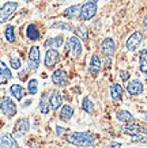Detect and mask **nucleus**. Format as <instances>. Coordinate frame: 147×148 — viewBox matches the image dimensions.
I'll return each mask as SVG.
<instances>
[{"mask_svg":"<svg viewBox=\"0 0 147 148\" xmlns=\"http://www.w3.org/2000/svg\"><path fill=\"white\" fill-rule=\"evenodd\" d=\"M67 141L74 145L91 147L95 144V136L90 132H72L67 136Z\"/></svg>","mask_w":147,"mask_h":148,"instance_id":"1","label":"nucleus"},{"mask_svg":"<svg viewBox=\"0 0 147 148\" xmlns=\"http://www.w3.org/2000/svg\"><path fill=\"white\" fill-rule=\"evenodd\" d=\"M17 10H18L17 1H7L6 4H3V7H0V23L7 22Z\"/></svg>","mask_w":147,"mask_h":148,"instance_id":"2","label":"nucleus"},{"mask_svg":"<svg viewBox=\"0 0 147 148\" xmlns=\"http://www.w3.org/2000/svg\"><path fill=\"white\" fill-rule=\"evenodd\" d=\"M41 61V52L37 45H33L29 50V57H27V67L30 69H37L40 67Z\"/></svg>","mask_w":147,"mask_h":148,"instance_id":"3","label":"nucleus"},{"mask_svg":"<svg viewBox=\"0 0 147 148\" xmlns=\"http://www.w3.org/2000/svg\"><path fill=\"white\" fill-rule=\"evenodd\" d=\"M97 14V5L95 3H85L83 5H80V11H79V19L80 21H89L91 19Z\"/></svg>","mask_w":147,"mask_h":148,"instance_id":"4","label":"nucleus"},{"mask_svg":"<svg viewBox=\"0 0 147 148\" xmlns=\"http://www.w3.org/2000/svg\"><path fill=\"white\" fill-rule=\"evenodd\" d=\"M0 110L7 117H12L17 114V105L10 97H4L0 102Z\"/></svg>","mask_w":147,"mask_h":148,"instance_id":"5","label":"nucleus"},{"mask_svg":"<svg viewBox=\"0 0 147 148\" xmlns=\"http://www.w3.org/2000/svg\"><path fill=\"white\" fill-rule=\"evenodd\" d=\"M143 40H144V37H143V34L140 32L132 33V34L128 37L127 42H125V48H127V50H129V52H134V50L138 49L139 45H142Z\"/></svg>","mask_w":147,"mask_h":148,"instance_id":"6","label":"nucleus"},{"mask_svg":"<svg viewBox=\"0 0 147 148\" xmlns=\"http://www.w3.org/2000/svg\"><path fill=\"white\" fill-rule=\"evenodd\" d=\"M30 129V122L27 118H21L17 121L15 126H14V136L15 137H23Z\"/></svg>","mask_w":147,"mask_h":148,"instance_id":"7","label":"nucleus"},{"mask_svg":"<svg viewBox=\"0 0 147 148\" xmlns=\"http://www.w3.org/2000/svg\"><path fill=\"white\" fill-rule=\"evenodd\" d=\"M67 49H70L72 52V56H75V57H79L80 54H82V42L78 37H70L68 38V42H67Z\"/></svg>","mask_w":147,"mask_h":148,"instance_id":"8","label":"nucleus"},{"mask_svg":"<svg viewBox=\"0 0 147 148\" xmlns=\"http://www.w3.org/2000/svg\"><path fill=\"white\" fill-rule=\"evenodd\" d=\"M59 60H60V54L56 49H48L46 50V53H45V67L46 68H52L55 67L56 64L59 63Z\"/></svg>","mask_w":147,"mask_h":148,"instance_id":"9","label":"nucleus"},{"mask_svg":"<svg viewBox=\"0 0 147 148\" xmlns=\"http://www.w3.org/2000/svg\"><path fill=\"white\" fill-rule=\"evenodd\" d=\"M67 72L64 71L63 68H59L56 71L52 73V82H53L57 86V87H64V86L67 84Z\"/></svg>","mask_w":147,"mask_h":148,"instance_id":"10","label":"nucleus"},{"mask_svg":"<svg viewBox=\"0 0 147 148\" xmlns=\"http://www.w3.org/2000/svg\"><path fill=\"white\" fill-rule=\"evenodd\" d=\"M0 148H19V145L11 133H3L0 135Z\"/></svg>","mask_w":147,"mask_h":148,"instance_id":"11","label":"nucleus"},{"mask_svg":"<svg viewBox=\"0 0 147 148\" xmlns=\"http://www.w3.org/2000/svg\"><path fill=\"white\" fill-rule=\"evenodd\" d=\"M101 50H102V53L108 57H110L115 54V50H116V44H115V41L112 40V38H105L102 41V45H101Z\"/></svg>","mask_w":147,"mask_h":148,"instance_id":"12","label":"nucleus"},{"mask_svg":"<svg viewBox=\"0 0 147 148\" xmlns=\"http://www.w3.org/2000/svg\"><path fill=\"white\" fill-rule=\"evenodd\" d=\"M127 91H128V94H131V95H140L143 92L142 82L138 80V79H134V80L128 82V84H127Z\"/></svg>","mask_w":147,"mask_h":148,"instance_id":"13","label":"nucleus"},{"mask_svg":"<svg viewBox=\"0 0 147 148\" xmlns=\"http://www.w3.org/2000/svg\"><path fill=\"white\" fill-rule=\"evenodd\" d=\"M61 102H63V95L61 92L59 91H53L50 97H49V106L52 110H57L60 106H61Z\"/></svg>","mask_w":147,"mask_h":148,"instance_id":"14","label":"nucleus"},{"mask_svg":"<svg viewBox=\"0 0 147 148\" xmlns=\"http://www.w3.org/2000/svg\"><path fill=\"white\" fill-rule=\"evenodd\" d=\"M10 79H12V73L7 65L0 60V84H6Z\"/></svg>","mask_w":147,"mask_h":148,"instance_id":"15","label":"nucleus"},{"mask_svg":"<svg viewBox=\"0 0 147 148\" xmlns=\"http://www.w3.org/2000/svg\"><path fill=\"white\" fill-rule=\"evenodd\" d=\"M26 36L29 40L31 41H38L40 40V30H38V27L36 26V25H33V23H30L29 26L26 27Z\"/></svg>","mask_w":147,"mask_h":148,"instance_id":"16","label":"nucleus"},{"mask_svg":"<svg viewBox=\"0 0 147 148\" xmlns=\"http://www.w3.org/2000/svg\"><path fill=\"white\" fill-rule=\"evenodd\" d=\"M64 42V37L63 36H57V37H52L49 40L45 41V46L46 48H50V49H56V48H60Z\"/></svg>","mask_w":147,"mask_h":148,"instance_id":"17","label":"nucleus"},{"mask_svg":"<svg viewBox=\"0 0 147 148\" xmlns=\"http://www.w3.org/2000/svg\"><path fill=\"white\" fill-rule=\"evenodd\" d=\"M74 116V109L70 106V105H64L61 106V110H60V120L61 121L68 122Z\"/></svg>","mask_w":147,"mask_h":148,"instance_id":"18","label":"nucleus"},{"mask_svg":"<svg viewBox=\"0 0 147 148\" xmlns=\"http://www.w3.org/2000/svg\"><path fill=\"white\" fill-rule=\"evenodd\" d=\"M116 118L119 121L124 122V124H131L134 122V116L128 112V110H119L116 113Z\"/></svg>","mask_w":147,"mask_h":148,"instance_id":"19","label":"nucleus"},{"mask_svg":"<svg viewBox=\"0 0 147 148\" xmlns=\"http://www.w3.org/2000/svg\"><path fill=\"white\" fill-rule=\"evenodd\" d=\"M121 130H123L124 133H127V135H132V136H136V135H139V133H142V128L139 125H135L134 122L124 125L121 128Z\"/></svg>","mask_w":147,"mask_h":148,"instance_id":"20","label":"nucleus"},{"mask_svg":"<svg viewBox=\"0 0 147 148\" xmlns=\"http://www.w3.org/2000/svg\"><path fill=\"white\" fill-rule=\"evenodd\" d=\"M123 92H124V88H123L119 83L112 84V87H110V97H112V99H115V101H120V99L123 98Z\"/></svg>","mask_w":147,"mask_h":148,"instance_id":"21","label":"nucleus"},{"mask_svg":"<svg viewBox=\"0 0 147 148\" xmlns=\"http://www.w3.org/2000/svg\"><path fill=\"white\" fill-rule=\"evenodd\" d=\"M89 69L93 75H97L98 71L101 69V60L98 56H91V60H90V65H89Z\"/></svg>","mask_w":147,"mask_h":148,"instance_id":"22","label":"nucleus"},{"mask_svg":"<svg viewBox=\"0 0 147 148\" xmlns=\"http://www.w3.org/2000/svg\"><path fill=\"white\" fill-rule=\"evenodd\" d=\"M10 92H11V95H12L15 99H18V101H21V99L23 98V95H25V90H23L22 86L19 84H12L11 87H10Z\"/></svg>","mask_w":147,"mask_h":148,"instance_id":"23","label":"nucleus"},{"mask_svg":"<svg viewBox=\"0 0 147 148\" xmlns=\"http://www.w3.org/2000/svg\"><path fill=\"white\" fill-rule=\"evenodd\" d=\"M139 63H140V71L147 75V49H143L139 54Z\"/></svg>","mask_w":147,"mask_h":148,"instance_id":"24","label":"nucleus"},{"mask_svg":"<svg viewBox=\"0 0 147 148\" xmlns=\"http://www.w3.org/2000/svg\"><path fill=\"white\" fill-rule=\"evenodd\" d=\"M79 11H80V5H72V7H68L63 12V15L68 19H72V18H75L76 15H79Z\"/></svg>","mask_w":147,"mask_h":148,"instance_id":"25","label":"nucleus"},{"mask_svg":"<svg viewBox=\"0 0 147 148\" xmlns=\"http://www.w3.org/2000/svg\"><path fill=\"white\" fill-rule=\"evenodd\" d=\"M37 91H38V80H37L36 77H33L30 80L27 82V92L31 95L37 94Z\"/></svg>","mask_w":147,"mask_h":148,"instance_id":"26","label":"nucleus"},{"mask_svg":"<svg viewBox=\"0 0 147 148\" xmlns=\"http://www.w3.org/2000/svg\"><path fill=\"white\" fill-rule=\"evenodd\" d=\"M38 108H40V110H41V113H42V114H48V113H49L50 106H49V99L46 98V95H42V98H41V101H40Z\"/></svg>","mask_w":147,"mask_h":148,"instance_id":"27","label":"nucleus"},{"mask_svg":"<svg viewBox=\"0 0 147 148\" xmlns=\"http://www.w3.org/2000/svg\"><path fill=\"white\" fill-rule=\"evenodd\" d=\"M82 108H83V110H85L86 113H93L94 112V103L91 102V99L90 98H83V101H82Z\"/></svg>","mask_w":147,"mask_h":148,"instance_id":"28","label":"nucleus"},{"mask_svg":"<svg viewBox=\"0 0 147 148\" xmlns=\"http://www.w3.org/2000/svg\"><path fill=\"white\" fill-rule=\"evenodd\" d=\"M4 37H6V40L8 41V42H14V41H15V30H14V26L8 25V26L6 27Z\"/></svg>","mask_w":147,"mask_h":148,"instance_id":"29","label":"nucleus"},{"mask_svg":"<svg viewBox=\"0 0 147 148\" xmlns=\"http://www.w3.org/2000/svg\"><path fill=\"white\" fill-rule=\"evenodd\" d=\"M10 65H11V68L12 69H21V67H22V61H21V58L17 57V56H12V57L10 58Z\"/></svg>","mask_w":147,"mask_h":148,"instance_id":"30","label":"nucleus"},{"mask_svg":"<svg viewBox=\"0 0 147 148\" xmlns=\"http://www.w3.org/2000/svg\"><path fill=\"white\" fill-rule=\"evenodd\" d=\"M75 33H76V34H78V37H79V38H82V40H83V41H86V40H87V30H86V27H83V26L76 27Z\"/></svg>","mask_w":147,"mask_h":148,"instance_id":"31","label":"nucleus"},{"mask_svg":"<svg viewBox=\"0 0 147 148\" xmlns=\"http://www.w3.org/2000/svg\"><path fill=\"white\" fill-rule=\"evenodd\" d=\"M52 27H53V29H59V30H71L72 29L71 25H68V23H66V22H56Z\"/></svg>","mask_w":147,"mask_h":148,"instance_id":"32","label":"nucleus"},{"mask_svg":"<svg viewBox=\"0 0 147 148\" xmlns=\"http://www.w3.org/2000/svg\"><path fill=\"white\" fill-rule=\"evenodd\" d=\"M120 76H121V79H123V80H128V77H129V73L128 72H121L120 73Z\"/></svg>","mask_w":147,"mask_h":148,"instance_id":"33","label":"nucleus"},{"mask_svg":"<svg viewBox=\"0 0 147 148\" xmlns=\"http://www.w3.org/2000/svg\"><path fill=\"white\" fill-rule=\"evenodd\" d=\"M56 130H57V135H59V136L63 135V133L66 132V129H63V128H60V126H57V128H56Z\"/></svg>","mask_w":147,"mask_h":148,"instance_id":"34","label":"nucleus"},{"mask_svg":"<svg viewBox=\"0 0 147 148\" xmlns=\"http://www.w3.org/2000/svg\"><path fill=\"white\" fill-rule=\"evenodd\" d=\"M143 26L147 29V15H144V18H143Z\"/></svg>","mask_w":147,"mask_h":148,"instance_id":"35","label":"nucleus"},{"mask_svg":"<svg viewBox=\"0 0 147 148\" xmlns=\"http://www.w3.org/2000/svg\"><path fill=\"white\" fill-rule=\"evenodd\" d=\"M142 132L144 133V135H147V126H146V128H142Z\"/></svg>","mask_w":147,"mask_h":148,"instance_id":"36","label":"nucleus"},{"mask_svg":"<svg viewBox=\"0 0 147 148\" xmlns=\"http://www.w3.org/2000/svg\"><path fill=\"white\" fill-rule=\"evenodd\" d=\"M87 1H90V3H97V1H99V0H87Z\"/></svg>","mask_w":147,"mask_h":148,"instance_id":"37","label":"nucleus"},{"mask_svg":"<svg viewBox=\"0 0 147 148\" xmlns=\"http://www.w3.org/2000/svg\"><path fill=\"white\" fill-rule=\"evenodd\" d=\"M144 120L147 121V113H144Z\"/></svg>","mask_w":147,"mask_h":148,"instance_id":"38","label":"nucleus"},{"mask_svg":"<svg viewBox=\"0 0 147 148\" xmlns=\"http://www.w3.org/2000/svg\"><path fill=\"white\" fill-rule=\"evenodd\" d=\"M25 1H31V0H25Z\"/></svg>","mask_w":147,"mask_h":148,"instance_id":"39","label":"nucleus"}]
</instances>
